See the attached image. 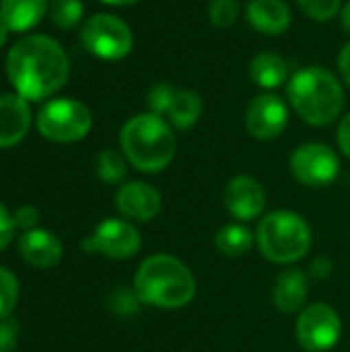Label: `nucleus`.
Returning <instances> with one entry per match:
<instances>
[{
  "mask_svg": "<svg viewBox=\"0 0 350 352\" xmlns=\"http://www.w3.org/2000/svg\"><path fill=\"white\" fill-rule=\"evenodd\" d=\"M70 74L68 56L47 35H27L6 56V76L17 95L27 101H41L58 93Z\"/></svg>",
  "mask_w": 350,
  "mask_h": 352,
  "instance_id": "nucleus-1",
  "label": "nucleus"
},
{
  "mask_svg": "<svg viewBox=\"0 0 350 352\" xmlns=\"http://www.w3.org/2000/svg\"><path fill=\"white\" fill-rule=\"evenodd\" d=\"M134 293L140 303L159 309H182L196 297V278L177 258L157 254L146 258L134 276Z\"/></svg>",
  "mask_w": 350,
  "mask_h": 352,
  "instance_id": "nucleus-2",
  "label": "nucleus"
},
{
  "mask_svg": "<svg viewBox=\"0 0 350 352\" xmlns=\"http://www.w3.org/2000/svg\"><path fill=\"white\" fill-rule=\"evenodd\" d=\"M287 97L299 118L318 128L330 126L344 107L342 82L322 66L297 70L287 85Z\"/></svg>",
  "mask_w": 350,
  "mask_h": 352,
  "instance_id": "nucleus-3",
  "label": "nucleus"
},
{
  "mask_svg": "<svg viewBox=\"0 0 350 352\" xmlns=\"http://www.w3.org/2000/svg\"><path fill=\"white\" fill-rule=\"evenodd\" d=\"M120 144L128 163L144 173L163 171L173 161L177 148L171 124L151 111L138 113L124 124Z\"/></svg>",
  "mask_w": 350,
  "mask_h": 352,
  "instance_id": "nucleus-4",
  "label": "nucleus"
},
{
  "mask_svg": "<svg viewBox=\"0 0 350 352\" xmlns=\"http://www.w3.org/2000/svg\"><path fill=\"white\" fill-rule=\"evenodd\" d=\"M256 243L266 260L274 264H295L309 254L311 229L301 214L274 210L260 221Z\"/></svg>",
  "mask_w": 350,
  "mask_h": 352,
  "instance_id": "nucleus-5",
  "label": "nucleus"
},
{
  "mask_svg": "<svg viewBox=\"0 0 350 352\" xmlns=\"http://www.w3.org/2000/svg\"><path fill=\"white\" fill-rule=\"evenodd\" d=\"M91 126V109L76 99H52L37 113V130L52 142L83 140Z\"/></svg>",
  "mask_w": 350,
  "mask_h": 352,
  "instance_id": "nucleus-6",
  "label": "nucleus"
},
{
  "mask_svg": "<svg viewBox=\"0 0 350 352\" xmlns=\"http://www.w3.org/2000/svg\"><path fill=\"white\" fill-rule=\"evenodd\" d=\"M85 50L101 60H122L134 47V35L126 21L109 12H97L80 29Z\"/></svg>",
  "mask_w": 350,
  "mask_h": 352,
  "instance_id": "nucleus-7",
  "label": "nucleus"
},
{
  "mask_svg": "<svg viewBox=\"0 0 350 352\" xmlns=\"http://www.w3.org/2000/svg\"><path fill=\"white\" fill-rule=\"evenodd\" d=\"M295 336L303 351H332L342 336L340 316L326 303H314L309 307H303L295 324Z\"/></svg>",
  "mask_w": 350,
  "mask_h": 352,
  "instance_id": "nucleus-8",
  "label": "nucleus"
},
{
  "mask_svg": "<svg viewBox=\"0 0 350 352\" xmlns=\"http://www.w3.org/2000/svg\"><path fill=\"white\" fill-rule=\"evenodd\" d=\"M293 177L309 188L330 186L340 173V159L334 148L324 142H307L293 151L291 155Z\"/></svg>",
  "mask_w": 350,
  "mask_h": 352,
  "instance_id": "nucleus-9",
  "label": "nucleus"
},
{
  "mask_svg": "<svg viewBox=\"0 0 350 352\" xmlns=\"http://www.w3.org/2000/svg\"><path fill=\"white\" fill-rule=\"evenodd\" d=\"M142 245L140 231L124 219H105L80 243L87 254H101L111 260H128Z\"/></svg>",
  "mask_w": 350,
  "mask_h": 352,
  "instance_id": "nucleus-10",
  "label": "nucleus"
},
{
  "mask_svg": "<svg viewBox=\"0 0 350 352\" xmlns=\"http://www.w3.org/2000/svg\"><path fill=\"white\" fill-rule=\"evenodd\" d=\"M289 124V107L276 93H262L252 99L245 111V128L256 140L278 138Z\"/></svg>",
  "mask_w": 350,
  "mask_h": 352,
  "instance_id": "nucleus-11",
  "label": "nucleus"
},
{
  "mask_svg": "<svg viewBox=\"0 0 350 352\" xmlns=\"http://www.w3.org/2000/svg\"><path fill=\"white\" fill-rule=\"evenodd\" d=\"M227 212L237 221H254L266 208V192L262 184L250 175L233 177L225 188Z\"/></svg>",
  "mask_w": 350,
  "mask_h": 352,
  "instance_id": "nucleus-12",
  "label": "nucleus"
},
{
  "mask_svg": "<svg viewBox=\"0 0 350 352\" xmlns=\"http://www.w3.org/2000/svg\"><path fill=\"white\" fill-rule=\"evenodd\" d=\"M116 208L130 221L149 223L161 212V194L146 182H128L116 194Z\"/></svg>",
  "mask_w": 350,
  "mask_h": 352,
  "instance_id": "nucleus-13",
  "label": "nucleus"
},
{
  "mask_svg": "<svg viewBox=\"0 0 350 352\" xmlns=\"http://www.w3.org/2000/svg\"><path fill=\"white\" fill-rule=\"evenodd\" d=\"M31 109L17 93L0 95V148L17 146L29 132Z\"/></svg>",
  "mask_w": 350,
  "mask_h": 352,
  "instance_id": "nucleus-14",
  "label": "nucleus"
},
{
  "mask_svg": "<svg viewBox=\"0 0 350 352\" xmlns=\"http://www.w3.org/2000/svg\"><path fill=\"white\" fill-rule=\"evenodd\" d=\"M19 254L29 266L47 270L60 264L62 243L47 229H29L19 239Z\"/></svg>",
  "mask_w": 350,
  "mask_h": 352,
  "instance_id": "nucleus-15",
  "label": "nucleus"
},
{
  "mask_svg": "<svg viewBox=\"0 0 350 352\" xmlns=\"http://www.w3.org/2000/svg\"><path fill=\"white\" fill-rule=\"evenodd\" d=\"M248 23L264 35H281L291 27V8L285 0H250Z\"/></svg>",
  "mask_w": 350,
  "mask_h": 352,
  "instance_id": "nucleus-16",
  "label": "nucleus"
},
{
  "mask_svg": "<svg viewBox=\"0 0 350 352\" xmlns=\"http://www.w3.org/2000/svg\"><path fill=\"white\" fill-rule=\"evenodd\" d=\"M309 295V278L299 268L283 270L276 276L274 289H272V301L278 311L283 314H297L303 309Z\"/></svg>",
  "mask_w": 350,
  "mask_h": 352,
  "instance_id": "nucleus-17",
  "label": "nucleus"
},
{
  "mask_svg": "<svg viewBox=\"0 0 350 352\" xmlns=\"http://www.w3.org/2000/svg\"><path fill=\"white\" fill-rule=\"evenodd\" d=\"M47 0H0V21L8 31L23 33L41 23Z\"/></svg>",
  "mask_w": 350,
  "mask_h": 352,
  "instance_id": "nucleus-18",
  "label": "nucleus"
},
{
  "mask_svg": "<svg viewBox=\"0 0 350 352\" xmlns=\"http://www.w3.org/2000/svg\"><path fill=\"white\" fill-rule=\"evenodd\" d=\"M252 80L262 89H278L287 82V64L278 54L262 52L250 64Z\"/></svg>",
  "mask_w": 350,
  "mask_h": 352,
  "instance_id": "nucleus-19",
  "label": "nucleus"
},
{
  "mask_svg": "<svg viewBox=\"0 0 350 352\" xmlns=\"http://www.w3.org/2000/svg\"><path fill=\"white\" fill-rule=\"evenodd\" d=\"M256 235L241 223H229L223 225L215 235L217 250L227 258H241L245 256L254 245Z\"/></svg>",
  "mask_w": 350,
  "mask_h": 352,
  "instance_id": "nucleus-20",
  "label": "nucleus"
},
{
  "mask_svg": "<svg viewBox=\"0 0 350 352\" xmlns=\"http://www.w3.org/2000/svg\"><path fill=\"white\" fill-rule=\"evenodd\" d=\"M202 97L196 91H177L171 107H169V124L177 130H190L202 116Z\"/></svg>",
  "mask_w": 350,
  "mask_h": 352,
  "instance_id": "nucleus-21",
  "label": "nucleus"
},
{
  "mask_svg": "<svg viewBox=\"0 0 350 352\" xmlns=\"http://www.w3.org/2000/svg\"><path fill=\"white\" fill-rule=\"evenodd\" d=\"M128 159L124 155H120L118 151H103L99 153L97 161H95V169L101 182L105 184H120L124 182L126 173H128Z\"/></svg>",
  "mask_w": 350,
  "mask_h": 352,
  "instance_id": "nucleus-22",
  "label": "nucleus"
},
{
  "mask_svg": "<svg viewBox=\"0 0 350 352\" xmlns=\"http://www.w3.org/2000/svg\"><path fill=\"white\" fill-rule=\"evenodd\" d=\"M50 16L56 27L72 29L80 23L85 6L83 0H50Z\"/></svg>",
  "mask_w": 350,
  "mask_h": 352,
  "instance_id": "nucleus-23",
  "label": "nucleus"
},
{
  "mask_svg": "<svg viewBox=\"0 0 350 352\" xmlns=\"http://www.w3.org/2000/svg\"><path fill=\"white\" fill-rule=\"evenodd\" d=\"M19 301V280L17 276L0 266V320L10 318Z\"/></svg>",
  "mask_w": 350,
  "mask_h": 352,
  "instance_id": "nucleus-24",
  "label": "nucleus"
},
{
  "mask_svg": "<svg viewBox=\"0 0 350 352\" xmlns=\"http://www.w3.org/2000/svg\"><path fill=\"white\" fill-rule=\"evenodd\" d=\"M297 4L305 16L320 21V23L330 21L342 8V0H297Z\"/></svg>",
  "mask_w": 350,
  "mask_h": 352,
  "instance_id": "nucleus-25",
  "label": "nucleus"
},
{
  "mask_svg": "<svg viewBox=\"0 0 350 352\" xmlns=\"http://www.w3.org/2000/svg\"><path fill=\"white\" fill-rule=\"evenodd\" d=\"M239 16V2L237 0H210L208 19L215 27H231Z\"/></svg>",
  "mask_w": 350,
  "mask_h": 352,
  "instance_id": "nucleus-26",
  "label": "nucleus"
},
{
  "mask_svg": "<svg viewBox=\"0 0 350 352\" xmlns=\"http://www.w3.org/2000/svg\"><path fill=\"white\" fill-rule=\"evenodd\" d=\"M175 95H177V91L171 87V85H167V82H157L151 91H149V95H146V103H149V107H151V113H157V116H167L169 113V107H171V103H173V99H175Z\"/></svg>",
  "mask_w": 350,
  "mask_h": 352,
  "instance_id": "nucleus-27",
  "label": "nucleus"
},
{
  "mask_svg": "<svg viewBox=\"0 0 350 352\" xmlns=\"http://www.w3.org/2000/svg\"><path fill=\"white\" fill-rule=\"evenodd\" d=\"M19 340V326L14 320H0V352L17 351Z\"/></svg>",
  "mask_w": 350,
  "mask_h": 352,
  "instance_id": "nucleus-28",
  "label": "nucleus"
},
{
  "mask_svg": "<svg viewBox=\"0 0 350 352\" xmlns=\"http://www.w3.org/2000/svg\"><path fill=\"white\" fill-rule=\"evenodd\" d=\"M12 219H14L17 229L29 231V229H35V225L39 223V210L35 206H31V204H25V206H19L12 212Z\"/></svg>",
  "mask_w": 350,
  "mask_h": 352,
  "instance_id": "nucleus-29",
  "label": "nucleus"
},
{
  "mask_svg": "<svg viewBox=\"0 0 350 352\" xmlns=\"http://www.w3.org/2000/svg\"><path fill=\"white\" fill-rule=\"evenodd\" d=\"M14 229H17V225H14L12 214H10V212H8V208L0 202V252H2V250H6V248H8V243L12 241V237H14Z\"/></svg>",
  "mask_w": 350,
  "mask_h": 352,
  "instance_id": "nucleus-30",
  "label": "nucleus"
},
{
  "mask_svg": "<svg viewBox=\"0 0 350 352\" xmlns=\"http://www.w3.org/2000/svg\"><path fill=\"white\" fill-rule=\"evenodd\" d=\"M336 138H338V146L340 151L350 159V113H347L338 126V132H336Z\"/></svg>",
  "mask_w": 350,
  "mask_h": 352,
  "instance_id": "nucleus-31",
  "label": "nucleus"
},
{
  "mask_svg": "<svg viewBox=\"0 0 350 352\" xmlns=\"http://www.w3.org/2000/svg\"><path fill=\"white\" fill-rule=\"evenodd\" d=\"M338 70H340V76H342L344 85L350 87V41L342 47V52L338 56Z\"/></svg>",
  "mask_w": 350,
  "mask_h": 352,
  "instance_id": "nucleus-32",
  "label": "nucleus"
},
{
  "mask_svg": "<svg viewBox=\"0 0 350 352\" xmlns=\"http://www.w3.org/2000/svg\"><path fill=\"white\" fill-rule=\"evenodd\" d=\"M340 23H342V29L350 35V0L340 8Z\"/></svg>",
  "mask_w": 350,
  "mask_h": 352,
  "instance_id": "nucleus-33",
  "label": "nucleus"
},
{
  "mask_svg": "<svg viewBox=\"0 0 350 352\" xmlns=\"http://www.w3.org/2000/svg\"><path fill=\"white\" fill-rule=\"evenodd\" d=\"M103 4H109V6H130V4H136L138 0H99Z\"/></svg>",
  "mask_w": 350,
  "mask_h": 352,
  "instance_id": "nucleus-34",
  "label": "nucleus"
},
{
  "mask_svg": "<svg viewBox=\"0 0 350 352\" xmlns=\"http://www.w3.org/2000/svg\"><path fill=\"white\" fill-rule=\"evenodd\" d=\"M311 268H322V260H316V262L311 264ZM330 270H332V266H330V264L326 262V270H318V272H314V274H318V276H326V274H328Z\"/></svg>",
  "mask_w": 350,
  "mask_h": 352,
  "instance_id": "nucleus-35",
  "label": "nucleus"
},
{
  "mask_svg": "<svg viewBox=\"0 0 350 352\" xmlns=\"http://www.w3.org/2000/svg\"><path fill=\"white\" fill-rule=\"evenodd\" d=\"M6 39H8V27L0 21V47L6 43Z\"/></svg>",
  "mask_w": 350,
  "mask_h": 352,
  "instance_id": "nucleus-36",
  "label": "nucleus"
}]
</instances>
